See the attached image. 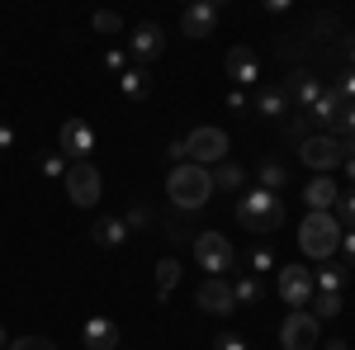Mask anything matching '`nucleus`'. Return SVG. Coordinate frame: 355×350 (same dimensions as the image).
I'll list each match as a JSON object with an SVG mask.
<instances>
[{"label": "nucleus", "instance_id": "obj_1", "mask_svg": "<svg viewBox=\"0 0 355 350\" xmlns=\"http://www.w3.org/2000/svg\"><path fill=\"white\" fill-rule=\"evenodd\" d=\"M166 194H171V204L180 209V213H199L209 199H214V175L204 170V166H171V175H166Z\"/></svg>", "mask_w": 355, "mask_h": 350}, {"label": "nucleus", "instance_id": "obj_2", "mask_svg": "<svg viewBox=\"0 0 355 350\" xmlns=\"http://www.w3.org/2000/svg\"><path fill=\"white\" fill-rule=\"evenodd\" d=\"M341 237H346V227L336 222V213H303V227H299V251L308 261H336V251H341Z\"/></svg>", "mask_w": 355, "mask_h": 350}, {"label": "nucleus", "instance_id": "obj_3", "mask_svg": "<svg viewBox=\"0 0 355 350\" xmlns=\"http://www.w3.org/2000/svg\"><path fill=\"white\" fill-rule=\"evenodd\" d=\"M237 227L270 237L275 227H284V199L270 194V189H246L242 199H237Z\"/></svg>", "mask_w": 355, "mask_h": 350}, {"label": "nucleus", "instance_id": "obj_4", "mask_svg": "<svg viewBox=\"0 0 355 350\" xmlns=\"http://www.w3.org/2000/svg\"><path fill=\"white\" fill-rule=\"evenodd\" d=\"M62 185H67V199H71L76 209H95L100 194H105V175H100V166H95V161H71Z\"/></svg>", "mask_w": 355, "mask_h": 350}, {"label": "nucleus", "instance_id": "obj_5", "mask_svg": "<svg viewBox=\"0 0 355 350\" xmlns=\"http://www.w3.org/2000/svg\"><path fill=\"white\" fill-rule=\"evenodd\" d=\"M185 152H190V161L194 166H218L227 161V152H232V142H227V133L223 128H214V123H204V128H194L190 137H185Z\"/></svg>", "mask_w": 355, "mask_h": 350}, {"label": "nucleus", "instance_id": "obj_6", "mask_svg": "<svg viewBox=\"0 0 355 350\" xmlns=\"http://www.w3.org/2000/svg\"><path fill=\"white\" fill-rule=\"evenodd\" d=\"M232 261H237V251H232V242H227L223 232H199V237H194V265H204L209 274L227 279Z\"/></svg>", "mask_w": 355, "mask_h": 350}, {"label": "nucleus", "instance_id": "obj_7", "mask_svg": "<svg viewBox=\"0 0 355 350\" xmlns=\"http://www.w3.org/2000/svg\"><path fill=\"white\" fill-rule=\"evenodd\" d=\"M279 346L284 350H318L322 346V322H318L308 308L289 313V317L279 322Z\"/></svg>", "mask_w": 355, "mask_h": 350}, {"label": "nucleus", "instance_id": "obj_8", "mask_svg": "<svg viewBox=\"0 0 355 350\" xmlns=\"http://www.w3.org/2000/svg\"><path fill=\"white\" fill-rule=\"evenodd\" d=\"M299 157L308 170H318V175H331L336 166H341V142L331 133H313L308 142H299Z\"/></svg>", "mask_w": 355, "mask_h": 350}, {"label": "nucleus", "instance_id": "obj_9", "mask_svg": "<svg viewBox=\"0 0 355 350\" xmlns=\"http://www.w3.org/2000/svg\"><path fill=\"white\" fill-rule=\"evenodd\" d=\"M57 152H62L67 161H90V152H95V128H90L85 119H67L62 133H57Z\"/></svg>", "mask_w": 355, "mask_h": 350}, {"label": "nucleus", "instance_id": "obj_10", "mask_svg": "<svg viewBox=\"0 0 355 350\" xmlns=\"http://www.w3.org/2000/svg\"><path fill=\"white\" fill-rule=\"evenodd\" d=\"M313 294H318V289H313V270H308V265H284V270H279V298H284L294 313L308 308Z\"/></svg>", "mask_w": 355, "mask_h": 350}, {"label": "nucleus", "instance_id": "obj_11", "mask_svg": "<svg viewBox=\"0 0 355 350\" xmlns=\"http://www.w3.org/2000/svg\"><path fill=\"white\" fill-rule=\"evenodd\" d=\"M194 303H199L204 313H214V317H232V313H237L232 284H227V279H218V274H209V279L194 289Z\"/></svg>", "mask_w": 355, "mask_h": 350}, {"label": "nucleus", "instance_id": "obj_12", "mask_svg": "<svg viewBox=\"0 0 355 350\" xmlns=\"http://www.w3.org/2000/svg\"><path fill=\"white\" fill-rule=\"evenodd\" d=\"M218 19H223V5L218 0H194L190 10L180 15V28H185V38H214V28H218Z\"/></svg>", "mask_w": 355, "mask_h": 350}, {"label": "nucleus", "instance_id": "obj_13", "mask_svg": "<svg viewBox=\"0 0 355 350\" xmlns=\"http://www.w3.org/2000/svg\"><path fill=\"white\" fill-rule=\"evenodd\" d=\"M223 71H227V81L232 85H256L261 81V57H256V48H227V57H223Z\"/></svg>", "mask_w": 355, "mask_h": 350}, {"label": "nucleus", "instance_id": "obj_14", "mask_svg": "<svg viewBox=\"0 0 355 350\" xmlns=\"http://www.w3.org/2000/svg\"><path fill=\"white\" fill-rule=\"evenodd\" d=\"M336 199H341V185H336L331 175H313V180L303 185V204H308V213H331Z\"/></svg>", "mask_w": 355, "mask_h": 350}, {"label": "nucleus", "instance_id": "obj_15", "mask_svg": "<svg viewBox=\"0 0 355 350\" xmlns=\"http://www.w3.org/2000/svg\"><path fill=\"white\" fill-rule=\"evenodd\" d=\"M341 114H346V100L336 95V85L322 90V95H318V105L308 109V119H313L322 133H331V137H336V128H341Z\"/></svg>", "mask_w": 355, "mask_h": 350}, {"label": "nucleus", "instance_id": "obj_16", "mask_svg": "<svg viewBox=\"0 0 355 350\" xmlns=\"http://www.w3.org/2000/svg\"><path fill=\"white\" fill-rule=\"evenodd\" d=\"M284 95H289V105H299V114H308V109L318 105L322 85H318L313 71H289V76H284Z\"/></svg>", "mask_w": 355, "mask_h": 350}, {"label": "nucleus", "instance_id": "obj_17", "mask_svg": "<svg viewBox=\"0 0 355 350\" xmlns=\"http://www.w3.org/2000/svg\"><path fill=\"white\" fill-rule=\"evenodd\" d=\"M162 48H166L162 24H137L133 38H128V57L133 62H152V57H162Z\"/></svg>", "mask_w": 355, "mask_h": 350}, {"label": "nucleus", "instance_id": "obj_18", "mask_svg": "<svg viewBox=\"0 0 355 350\" xmlns=\"http://www.w3.org/2000/svg\"><path fill=\"white\" fill-rule=\"evenodd\" d=\"M81 350H119V326H114V317H90V322L81 326Z\"/></svg>", "mask_w": 355, "mask_h": 350}, {"label": "nucleus", "instance_id": "obj_19", "mask_svg": "<svg viewBox=\"0 0 355 350\" xmlns=\"http://www.w3.org/2000/svg\"><path fill=\"white\" fill-rule=\"evenodd\" d=\"M346 279H351V270H346V265L322 261L318 274H313V289H318V294H341V289H346Z\"/></svg>", "mask_w": 355, "mask_h": 350}, {"label": "nucleus", "instance_id": "obj_20", "mask_svg": "<svg viewBox=\"0 0 355 350\" xmlns=\"http://www.w3.org/2000/svg\"><path fill=\"white\" fill-rule=\"evenodd\" d=\"M90 237H95V246H123L128 242V222L123 218H100L90 227Z\"/></svg>", "mask_w": 355, "mask_h": 350}, {"label": "nucleus", "instance_id": "obj_21", "mask_svg": "<svg viewBox=\"0 0 355 350\" xmlns=\"http://www.w3.org/2000/svg\"><path fill=\"white\" fill-rule=\"evenodd\" d=\"M256 114H266V119H284V114H289V95H284V85H266V90L256 95Z\"/></svg>", "mask_w": 355, "mask_h": 350}, {"label": "nucleus", "instance_id": "obj_22", "mask_svg": "<svg viewBox=\"0 0 355 350\" xmlns=\"http://www.w3.org/2000/svg\"><path fill=\"white\" fill-rule=\"evenodd\" d=\"M119 90H123V95L137 105V100H147V95H152V76H147L142 67H128V71L119 76Z\"/></svg>", "mask_w": 355, "mask_h": 350}, {"label": "nucleus", "instance_id": "obj_23", "mask_svg": "<svg viewBox=\"0 0 355 350\" xmlns=\"http://www.w3.org/2000/svg\"><path fill=\"white\" fill-rule=\"evenodd\" d=\"M175 284H180V261L175 256L157 261V303H166V298L175 294Z\"/></svg>", "mask_w": 355, "mask_h": 350}, {"label": "nucleus", "instance_id": "obj_24", "mask_svg": "<svg viewBox=\"0 0 355 350\" xmlns=\"http://www.w3.org/2000/svg\"><path fill=\"white\" fill-rule=\"evenodd\" d=\"M209 175H214V189H242L246 185V170L237 161H218Z\"/></svg>", "mask_w": 355, "mask_h": 350}, {"label": "nucleus", "instance_id": "obj_25", "mask_svg": "<svg viewBox=\"0 0 355 350\" xmlns=\"http://www.w3.org/2000/svg\"><path fill=\"white\" fill-rule=\"evenodd\" d=\"M284 180H289V170H284V161H275V157H266V161H261V189H270V194H279V189H284Z\"/></svg>", "mask_w": 355, "mask_h": 350}, {"label": "nucleus", "instance_id": "obj_26", "mask_svg": "<svg viewBox=\"0 0 355 350\" xmlns=\"http://www.w3.org/2000/svg\"><path fill=\"white\" fill-rule=\"evenodd\" d=\"M318 322H331V317H341V294H313V308H308Z\"/></svg>", "mask_w": 355, "mask_h": 350}, {"label": "nucleus", "instance_id": "obj_27", "mask_svg": "<svg viewBox=\"0 0 355 350\" xmlns=\"http://www.w3.org/2000/svg\"><path fill=\"white\" fill-rule=\"evenodd\" d=\"M232 298H237V308H242V303H261L266 289H261V279H256V274H242V279L232 284Z\"/></svg>", "mask_w": 355, "mask_h": 350}, {"label": "nucleus", "instance_id": "obj_28", "mask_svg": "<svg viewBox=\"0 0 355 350\" xmlns=\"http://www.w3.org/2000/svg\"><path fill=\"white\" fill-rule=\"evenodd\" d=\"M284 137H289V142H308V137H313V119L294 109V114H289V123H284Z\"/></svg>", "mask_w": 355, "mask_h": 350}, {"label": "nucleus", "instance_id": "obj_29", "mask_svg": "<svg viewBox=\"0 0 355 350\" xmlns=\"http://www.w3.org/2000/svg\"><path fill=\"white\" fill-rule=\"evenodd\" d=\"M331 213H336V222H341L346 232H355V189H346V194L336 199V209H331Z\"/></svg>", "mask_w": 355, "mask_h": 350}, {"label": "nucleus", "instance_id": "obj_30", "mask_svg": "<svg viewBox=\"0 0 355 350\" xmlns=\"http://www.w3.org/2000/svg\"><path fill=\"white\" fill-rule=\"evenodd\" d=\"M67 157H62V152H48V157H43V161H38V170H43V175H48V180H67Z\"/></svg>", "mask_w": 355, "mask_h": 350}, {"label": "nucleus", "instance_id": "obj_31", "mask_svg": "<svg viewBox=\"0 0 355 350\" xmlns=\"http://www.w3.org/2000/svg\"><path fill=\"white\" fill-rule=\"evenodd\" d=\"M10 350H57V341H48V336H19V341H10Z\"/></svg>", "mask_w": 355, "mask_h": 350}, {"label": "nucleus", "instance_id": "obj_32", "mask_svg": "<svg viewBox=\"0 0 355 350\" xmlns=\"http://www.w3.org/2000/svg\"><path fill=\"white\" fill-rule=\"evenodd\" d=\"M119 28H123V19H119L114 10H100V15H95V33H119Z\"/></svg>", "mask_w": 355, "mask_h": 350}, {"label": "nucleus", "instance_id": "obj_33", "mask_svg": "<svg viewBox=\"0 0 355 350\" xmlns=\"http://www.w3.org/2000/svg\"><path fill=\"white\" fill-rule=\"evenodd\" d=\"M123 222H128V232H137V227H147V222H152V209H147V204H133Z\"/></svg>", "mask_w": 355, "mask_h": 350}, {"label": "nucleus", "instance_id": "obj_34", "mask_svg": "<svg viewBox=\"0 0 355 350\" xmlns=\"http://www.w3.org/2000/svg\"><path fill=\"white\" fill-rule=\"evenodd\" d=\"M105 67H110L114 76H123V71H128V53H123V48H110V53H105Z\"/></svg>", "mask_w": 355, "mask_h": 350}, {"label": "nucleus", "instance_id": "obj_35", "mask_svg": "<svg viewBox=\"0 0 355 350\" xmlns=\"http://www.w3.org/2000/svg\"><path fill=\"white\" fill-rule=\"evenodd\" d=\"M270 265H275V256L266 251V246H256V251H251V274H266Z\"/></svg>", "mask_w": 355, "mask_h": 350}, {"label": "nucleus", "instance_id": "obj_36", "mask_svg": "<svg viewBox=\"0 0 355 350\" xmlns=\"http://www.w3.org/2000/svg\"><path fill=\"white\" fill-rule=\"evenodd\" d=\"M166 157H171L175 166H185V161H190V152H185V137H171V147H166Z\"/></svg>", "mask_w": 355, "mask_h": 350}, {"label": "nucleus", "instance_id": "obj_37", "mask_svg": "<svg viewBox=\"0 0 355 350\" xmlns=\"http://www.w3.org/2000/svg\"><path fill=\"white\" fill-rule=\"evenodd\" d=\"M336 95H341L346 105H355V71H346V76L336 81Z\"/></svg>", "mask_w": 355, "mask_h": 350}, {"label": "nucleus", "instance_id": "obj_38", "mask_svg": "<svg viewBox=\"0 0 355 350\" xmlns=\"http://www.w3.org/2000/svg\"><path fill=\"white\" fill-rule=\"evenodd\" d=\"M214 350H251L242 341V336H232V331H227V336H218V341H214Z\"/></svg>", "mask_w": 355, "mask_h": 350}, {"label": "nucleus", "instance_id": "obj_39", "mask_svg": "<svg viewBox=\"0 0 355 350\" xmlns=\"http://www.w3.org/2000/svg\"><path fill=\"white\" fill-rule=\"evenodd\" d=\"M355 137V105H346V114H341V128H336V137Z\"/></svg>", "mask_w": 355, "mask_h": 350}, {"label": "nucleus", "instance_id": "obj_40", "mask_svg": "<svg viewBox=\"0 0 355 350\" xmlns=\"http://www.w3.org/2000/svg\"><path fill=\"white\" fill-rule=\"evenodd\" d=\"M341 256H346V270H355V232L341 237Z\"/></svg>", "mask_w": 355, "mask_h": 350}, {"label": "nucleus", "instance_id": "obj_41", "mask_svg": "<svg viewBox=\"0 0 355 350\" xmlns=\"http://www.w3.org/2000/svg\"><path fill=\"white\" fill-rule=\"evenodd\" d=\"M166 237H171V242H190V232H185V227H180V222H175V218H171V222H166Z\"/></svg>", "mask_w": 355, "mask_h": 350}, {"label": "nucleus", "instance_id": "obj_42", "mask_svg": "<svg viewBox=\"0 0 355 350\" xmlns=\"http://www.w3.org/2000/svg\"><path fill=\"white\" fill-rule=\"evenodd\" d=\"M227 109H232V114H242V109H246V95H242V90H227Z\"/></svg>", "mask_w": 355, "mask_h": 350}, {"label": "nucleus", "instance_id": "obj_43", "mask_svg": "<svg viewBox=\"0 0 355 350\" xmlns=\"http://www.w3.org/2000/svg\"><path fill=\"white\" fill-rule=\"evenodd\" d=\"M0 147H15V128L10 123H0Z\"/></svg>", "mask_w": 355, "mask_h": 350}, {"label": "nucleus", "instance_id": "obj_44", "mask_svg": "<svg viewBox=\"0 0 355 350\" xmlns=\"http://www.w3.org/2000/svg\"><path fill=\"white\" fill-rule=\"evenodd\" d=\"M341 166H346V180H351V185H355V157H346V161H341Z\"/></svg>", "mask_w": 355, "mask_h": 350}, {"label": "nucleus", "instance_id": "obj_45", "mask_svg": "<svg viewBox=\"0 0 355 350\" xmlns=\"http://www.w3.org/2000/svg\"><path fill=\"white\" fill-rule=\"evenodd\" d=\"M322 350H351L346 341H322Z\"/></svg>", "mask_w": 355, "mask_h": 350}, {"label": "nucleus", "instance_id": "obj_46", "mask_svg": "<svg viewBox=\"0 0 355 350\" xmlns=\"http://www.w3.org/2000/svg\"><path fill=\"white\" fill-rule=\"evenodd\" d=\"M351 71H355V43H351Z\"/></svg>", "mask_w": 355, "mask_h": 350}, {"label": "nucleus", "instance_id": "obj_47", "mask_svg": "<svg viewBox=\"0 0 355 350\" xmlns=\"http://www.w3.org/2000/svg\"><path fill=\"white\" fill-rule=\"evenodd\" d=\"M5 341H10V336H5V326H0V346H5Z\"/></svg>", "mask_w": 355, "mask_h": 350}]
</instances>
